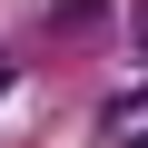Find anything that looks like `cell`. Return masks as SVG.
<instances>
[{
    "label": "cell",
    "instance_id": "obj_1",
    "mask_svg": "<svg viewBox=\"0 0 148 148\" xmlns=\"http://www.w3.org/2000/svg\"><path fill=\"white\" fill-rule=\"evenodd\" d=\"M99 148H148V79L119 89V99L99 109Z\"/></svg>",
    "mask_w": 148,
    "mask_h": 148
},
{
    "label": "cell",
    "instance_id": "obj_2",
    "mask_svg": "<svg viewBox=\"0 0 148 148\" xmlns=\"http://www.w3.org/2000/svg\"><path fill=\"white\" fill-rule=\"evenodd\" d=\"M0 89H10V59H0Z\"/></svg>",
    "mask_w": 148,
    "mask_h": 148
}]
</instances>
